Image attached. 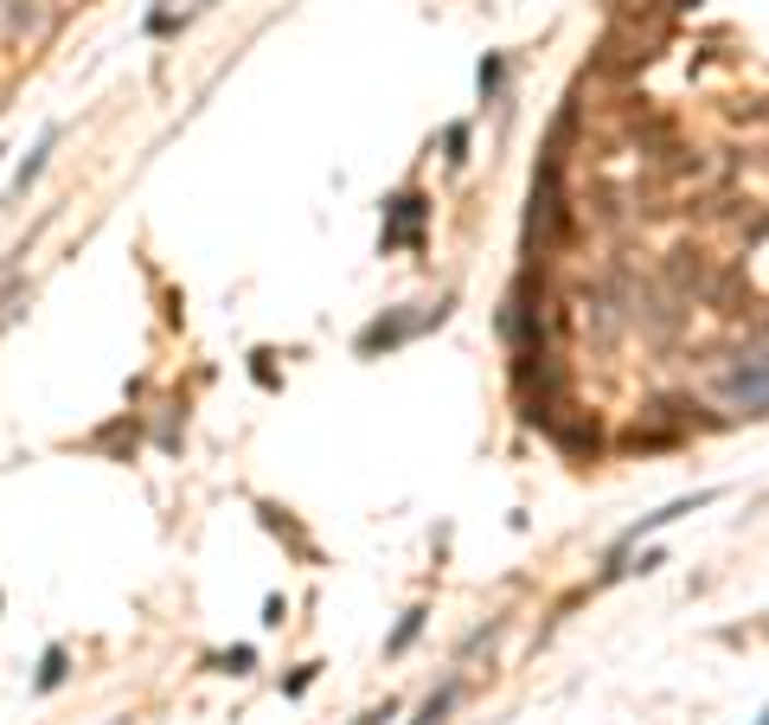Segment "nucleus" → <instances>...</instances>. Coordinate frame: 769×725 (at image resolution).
<instances>
[{
  "mask_svg": "<svg viewBox=\"0 0 769 725\" xmlns=\"http://www.w3.org/2000/svg\"><path fill=\"white\" fill-rule=\"evenodd\" d=\"M174 7H180V0H161V7H154V13H174Z\"/></svg>",
  "mask_w": 769,
  "mask_h": 725,
  "instance_id": "18",
  "label": "nucleus"
},
{
  "mask_svg": "<svg viewBox=\"0 0 769 725\" xmlns=\"http://www.w3.org/2000/svg\"><path fill=\"white\" fill-rule=\"evenodd\" d=\"M212 668H218V675H250V668H257V648H250V642H238V648L212 655Z\"/></svg>",
  "mask_w": 769,
  "mask_h": 725,
  "instance_id": "12",
  "label": "nucleus"
},
{
  "mask_svg": "<svg viewBox=\"0 0 769 725\" xmlns=\"http://www.w3.org/2000/svg\"><path fill=\"white\" fill-rule=\"evenodd\" d=\"M411 328H417V321H411V315H391V321H372V328H366V335L353 340V347H359V353H366V360H372V353H384V347H398V340L411 335Z\"/></svg>",
  "mask_w": 769,
  "mask_h": 725,
  "instance_id": "5",
  "label": "nucleus"
},
{
  "mask_svg": "<svg viewBox=\"0 0 769 725\" xmlns=\"http://www.w3.org/2000/svg\"><path fill=\"white\" fill-rule=\"evenodd\" d=\"M565 456H596V424H558Z\"/></svg>",
  "mask_w": 769,
  "mask_h": 725,
  "instance_id": "11",
  "label": "nucleus"
},
{
  "mask_svg": "<svg viewBox=\"0 0 769 725\" xmlns=\"http://www.w3.org/2000/svg\"><path fill=\"white\" fill-rule=\"evenodd\" d=\"M0 154H7V148H0Z\"/></svg>",
  "mask_w": 769,
  "mask_h": 725,
  "instance_id": "21",
  "label": "nucleus"
},
{
  "mask_svg": "<svg viewBox=\"0 0 769 725\" xmlns=\"http://www.w3.org/2000/svg\"><path fill=\"white\" fill-rule=\"evenodd\" d=\"M661 7H673V13H686V7H699V0H661Z\"/></svg>",
  "mask_w": 769,
  "mask_h": 725,
  "instance_id": "17",
  "label": "nucleus"
},
{
  "mask_svg": "<svg viewBox=\"0 0 769 725\" xmlns=\"http://www.w3.org/2000/svg\"><path fill=\"white\" fill-rule=\"evenodd\" d=\"M64 680H71V655H64V642H51L46 655H39V675H33V687H39V693H58Z\"/></svg>",
  "mask_w": 769,
  "mask_h": 725,
  "instance_id": "7",
  "label": "nucleus"
},
{
  "mask_svg": "<svg viewBox=\"0 0 769 725\" xmlns=\"http://www.w3.org/2000/svg\"><path fill=\"white\" fill-rule=\"evenodd\" d=\"M51 148H58V122H46V129H39V142L26 148V161H20V167H13V194H26V187H33V180H39V174H46Z\"/></svg>",
  "mask_w": 769,
  "mask_h": 725,
  "instance_id": "4",
  "label": "nucleus"
},
{
  "mask_svg": "<svg viewBox=\"0 0 769 725\" xmlns=\"http://www.w3.org/2000/svg\"><path fill=\"white\" fill-rule=\"evenodd\" d=\"M442 161H449V167L469 161V122H449V129H442Z\"/></svg>",
  "mask_w": 769,
  "mask_h": 725,
  "instance_id": "13",
  "label": "nucleus"
},
{
  "mask_svg": "<svg viewBox=\"0 0 769 725\" xmlns=\"http://www.w3.org/2000/svg\"><path fill=\"white\" fill-rule=\"evenodd\" d=\"M757 725H769V706H764V713H757Z\"/></svg>",
  "mask_w": 769,
  "mask_h": 725,
  "instance_id": "19",
  "label": "nucleus"
},
{
  "mask_svg": "<svg viewBox=\"0 0 769 725\" xmlns=\"http://www.w3.org/2000/svg\"><path fill=\"white\" fill-rule=\"evenodd\" d=\"M116 725H129V720H116Z\"/></svg>",
  "mask_w": 769,
  "mask_h": 725,
  "instance_id": "20",
  "label": "nucleus"
},
{
  "mask_svg": "<svg viewBox=\"0 0 769 725\" xmlns=\"http://www.w3.org/2000/svg\"><path fill=\"white\" fill-rule=\"evenodd\" d=\"M424 219H430V199L417 194H398L391 206H384V232H379V250L391 257V250H424Z\"/></svg>",
  "mask_w": 769,
  "mask_h": 725,
  "instance_id": "3",
  "label": "nucleus"
},
{
  "mask_svg": "<svg viewBox=\"0 0 769 725\" xmlns=\"http://www.w3.org/2000/svg\"><path fill=\"white\" fill-rule=\"evenodd\" d=\"M424 617H430V610H404V623L391 629V642H384V655H404V648H411V642L424 635Z\"/></svg>",
  "mask_w": 769,
  "mask_h": 725,
  "instance_id": "10",
  "label": "nucleus"
},
{
  "mask_svg": "<svg viewBox=\"0 0 769 725\" xmlns=\"http://www.w3.org/2000/svg\"><path fill=\"white\" fill-rule=\"evenodd\" d=\"M384 720H398V700H384V706H372L366 720H353V725H384Z\"/></svg>",
  "mask_w": 769,
  "mask_h": 725,
  "instance_id": "15",
  "label": "nucleus"
},
{
  "mask_svg": "<svg viewBox=\"0 0 769 725\" xmlns=\"http://www.w3.org/2000/svg\"><path fill=\"white\" fill-rule=\"evenodd\" d=\"M283 617H288V604H283V597H263V623H270V629H283Z\"/></svg>",
  "mask_w": 769,
  "mask_h": 725,
  "instance_id": "14",
  "label": "nucleus"
},
{
  "mask_svg": "<svg viewBox=\"0 0 769 725\" xmlns=\"http://www.w3.org/2000/svg\"><path fill=\"white\" fill-rule=\"evenodd\" d=\"M456 700H462V680L449 675V680H442V687L430 693V700H424V713H417L411 725H442V720H449V706H456Z\"/></svg>",
  "mask_w": 769,
  "mask_h": 725,
  "instance_id": "8",
  "label": "nucleus"
},
{
  "mask_svg": "<svg viewBox=\"0 0 769 725\" xmlns=\"http://www.w3.org/2000/svg\"><path fill=\"white\" fill-rule=\"evenodd\" d=\"M712 391H719L731 411H744V418H769V347H750L731 366H719Z\"/></svg>",
  "mask_w": 769,
  "mask_h": 725,
  "instance_id": "2",
  "label": "nucleus"
},
{
  "mask_svg": "<svg viewBox=\"0 0 769 725\" xmlns=\"http://www.w3.org/2000/svg\"><path fill=\"white\" fill-rule=\"evenodd\" d=\"M635 7H654V0H616V13H635Z\"/></svg>",
  "mask_w": 769,
  "mask_h": 725,
  "instance_id": "16",
  "label": "nucleus"
},
{
  "mask_svg": "<svg viewBox=\"0 0 769 725\" xmlns=\"http://www.w3.org/2000/svg\"><path fill=\"white\" fill-rule=\"evenodd\" d=\"M475 84H481V103H494V97H500V84H507V58H500V51H487V58H481Z\"/></svg>",
  "mask_w": 769,
  "mask_h": 725,
  "instance_id": "9",
  "label": "nucleus"
},
{
  "mask_svg": "<svg viewBox=\"0 0 769 725\" xmlns=\"http://www.w3.org/2000/svg\"><path fill=\"white\" fill-rule=\"evenodd\" d=\"M571 232V206H565V154H545L532 174V199H527V264H545Z\"/></svg>",
  "mask_w": 769,
  "mask_h": 725,
  "instance_id": "1",
  "label": "nucleus"
},
{
  "mask_svg": "<svg viewBox=\"0 0 769 725\" xmlns=\"http://www.w3.org/2000/svg\"><path fill=\"white\" fill-rule=\"evenodd\" d=\"M91 449H103V456H135V418H116V424H103V431L91 436Z\"/></svg>",
  "mask_w": 769,
  "mask_h": 725,
  "instance_id": "6",
  "label": "nucleus"
}]
</instances>
